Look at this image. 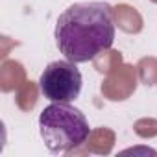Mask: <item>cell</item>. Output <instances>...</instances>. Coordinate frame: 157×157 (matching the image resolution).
<instances>
[{
	"instance_id": "6da1fadb",
	"label": "cell",
	"mask_w": 157,
	"mask_h": 157,
	"mask_svg": "<svg viewBox=\"0 0 157 157\" xmlns=\"http://www.w3.org/2000/svg\"><path fill=\"white\" fill-rule=\"evenodd\" d=\"M57 50L72 63H87L115 43L113 8L107 2H76L68 6L54 30Z\"/></svg>"
},
{
	"instance_id": "7a4b0ae2",
	"label": "cell",
	"mask_w": 157,
	"mask_h": 157,
	"mask_svg": "<svg viewBox=\"0 0 157 157\" xmlns=\"http://www.w3.org/2000/svg\"><path fill=\"white\" fill-rule=\"evenodd\" d=\"M39 133L48 151L67 153L89 139L91 126L85 115L70 102H52L39 117Z\"/></svg>"
},
{
	"instance_id": "3957f363",
	"label": "cell",
	"mask_w": 157,
	"mask_h": 157,
	"mask_svg": "<svg viewBox=\"0 0 157 157\" xmlns=\"http://www.w3.org/2000/svg\"><path fill=\"white\" fill-rule=\"evenodd\" d=\"M83 78L76 63L63 59L46 65L39 78V89L50 102H74L82 93Z\"/></svg>"
}]
</instances>
